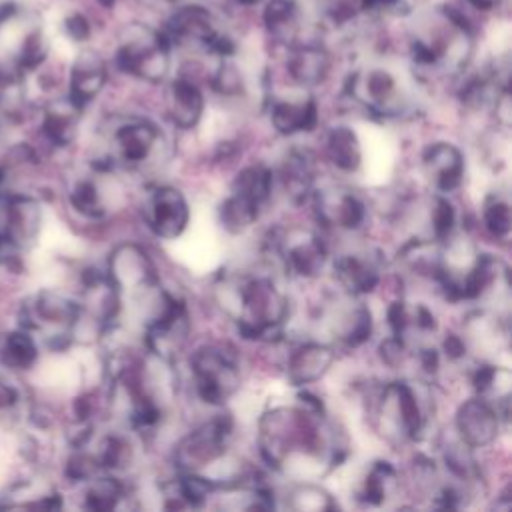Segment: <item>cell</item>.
<instances>
[{
  "mask_svg": "<svg viewBox=\"0 0 512 512\" xmlns=\"http://www.w3.org/2000/svg\"><path fill=\"white\" fill-rule=\"evenodd\" d=\"M298 406H274L258 420V450L262 460L280 472L298 464L326 474L344 458L346 448L332 422L326 420L324 404L304 390Z\"/></svg>",
  "mask_w": 512,
  "mask_h": 512,
  "instance_id": "obj_1",
  "label": "cell"
},
{
  "mask_svg": "<svg viewBox=\"0 0 512 512\" xmlns=\"http://www.w3.org/2000/svg\"><path fill=\"white\" fill-rule=\"evenodd\" d=\"M220 302L238 332L250 340H278L290 318V298L268 274L226 280L220 288Z\"/></svg>",
  "mask_w": 512,
  "mask_h": 512,
  "instance_id": "obj_2",
  "label": "cell"
},
{
  "mask_svg": "<svg viewBox=\"0 0 512 512\" xmlns=\"http://www.w3.org/2000/svg\"><path fill=\"white\" fill-rule=\"evenodd\" d=\"M410 54L420 70L460 72L472 54V32L460 14L438 6L412 24Z\"/></svg>",
  "mask_w": 512,
  "mask_h": 512,
  "instance_id": "obj_3",
  "label": "cell"
},
{
  "mask_svg": "<svg viewBox=\"0 0 512 512\" xmlns=\"http://www.w3.org/2000/svg\"><path fill=\"white\" fill-rule=\"evenodd\" d=\"M370 412L376 430L390 444L416 442L424 436L434 412L432 390L422 382H386L376 390Z\"/></svg>",
  "mask_w": 512,
  "mask_h": 512,
  "instance_id": "obj_4",
  "label": "cell"
},
{
  "mask_svg": "<svg viewBox=\"0 0 512 512\" xmlns=\"http://www.w3.org/2000/svg\"><path fill=\"white\" fill-rule=\"evenodd\" d=\"M104 140L106 148L94 158L92 166L106 172L144 170L158 158L164 146L162 130L144 116L110 118L104 130Z\"/></svg>",
  "mask_w": 512,
  "mask_h": 512,
  "instance_id": "obj_5",
  "label": "cell"
},
{
  "mask_svg": "<svg viewBox=\"0 0 512 512\" xmlns=\"http://www.w3.org/2000/svg\"><path fill=\"white\" fill-rule=\"evenodd\" d=\"M196 396L208 406H224L240 388L238 352L228 342H210L190 356Z\"/></svg>",
  "mask_w": 512,
  "mask_h": 512,
  "instance_id": "obj_6",
  "label": "cell"
},
{
  "mask_svg": "<svg viewBox=\"0 0 512 512\" xmlns=\"http://www.w3.org/2000/svg\"><path fill=\"white\" fill-rule=\"evenodd\" d=\"M80 320V302L56 290H40L22 304V328L40 334L54 350L72 342Z\"/></svg>",
  "mask_w": 512,
  "mask_h": 512,
  "instance_id": "obj_7",
  "label": "cell"
},
{
  "mask_svg": "<svg viewBox=\"0 0 512 512\" xmlns=\"http://www.w3.org/2000/svg\"><path fill=\"white\" fill-rule=\"evenodd\" d=\"M116 66L144 82H162L170 72V42L150 26L134 24L118 42Z\"/></svg>",
  "mask_w": 512,
  "mask_h": 512,
  "instance_id": "obj_8",
  "label": "cell"
},
{
  "mask_svg": "<svg viewBox=\"0 0 512 512\" xmlns=\"http://www.w3.org/2000/svg\"><path fill=\"white\" fill-rule=\"evenodd\" d=\"M234 422L230 414H216L210 420L186 432L172 450V462L178 472H208L226 454Z\"/></svg>",
  "mask_w": 512,
  "mask_h": 512,
  "instance_id": "obj_9",
  "label": "cell"
},
{
  "mask_svg": "<svg viewBox=\"0 0 512 512\" xmlns=\"http://www.w3.org/2000/svg\"><path fill=\"white\" fill-rule=\"evenodd\" d=\"M268 250L278 258L288 276L312 280L328 264L326 240L310 228H280L268 240Z\"/></svg>",
  "mask_w": 512,
  "mask_h": 512,
  "instance_id": "obj_10",
  "label": "cell"
},
{
  "mask_svg": "<svg viewBox=\"0 0 512 512\" xmlns=\"http://www.w3.org/2000/svg\"><path fill=\"white\" fill-rule=\"evenodd\" d=\"M350 98L366 112L382 118L400 116L406 110V94L396 74L384 66H368L350 76Z\"/></svg>",
  "mask_w": 512,
  "mask_h": 512,
  "instance_id": "obj_11",
  "label": "cell"
},
{
  "mask_svg": "<svg viewBox=\"0 0 512 512\" xmlns=\"http://www.w3.org/2000/svg\"><path fill=\"white\" fill-rule=\"evenodd\" d=\"M112 286L124 296L150 292L158 286V274L146 248L138 242H122L114 246L104 268Z\"/></svg>",
  "mask_w": 512,
  "mask_h": 512,
  "instance_id": "obj_12",
  "label": "cell"
},
{
  "mask_svg": "<svg viewBox=\"0 0 512 512\" xmlns=\"http://www.w3.org/2000/svg\"><path fill=\"white\" fill-rule=\"evenodd\" d=\"M148 230L160 240L180 238L190 224V204L184 192L172 184L156 186L142 208Z\"/></svg>",
  "mask_w": 512,
  "mask_h": 512,
  "instance_id": "obj_13",
  "label": "cell"
},
{
  "mask_svg": "<svg viewBox=\"0 0 512 512\" xmlns=\"http://www.w3.org/2000/svg\"><path fill=\"white\" fill-rule=\"evenodd\" d=\"M314 216L320 226L356 232L364 226L368 208L360 194L346 186H324L314 188L310 194Z\"/></svg>",
  "mask_w": 512,
  "mask_h": 512,
  "instance_id": "obj_14",
  "label": "cell"
},
{
  "mask_svg": "<svg viewBox=\"0 0 512 512\" xmlns=\"http://www.w3.org/2000/svg\"><path fill=\"white\" fill-rule=\"evenodd\" d=\"M508 418L500 406L480 394L466 398L454 414L456 438L470 450H480L496 442L502 422Z\"/></svg>",
  "mask_w": 512,
  "mask_h": 512,
  "instance_id": "obj_15",
  "label": "cell"
},
{
  "mask_svg": "<svg viewBox=\"0 0 512 512\" xmlns=\"http://www.w3.org/2000/svg\"><path fill=\"white\" fill-rule=\"evenodd\" d=\"M170 34L180 44H192L206 52L226 58L232 54V42L222 36L210 12L202 6H184L170 18Z\"/></svg>",
  "mask_w": 512,
  "mask_h": 512,
  "instance_id": "obj_16",
  "label": "cell"
},
{
  "mask_svg": "<svg viewBox=\"0 0 512 512\" xmlns=\"http://www.w3.org/2000/svg\"><path fill=\"white\" fill-rule=\"evenodd\" d=\"M420 166L438 194L456 192L464 184L466 160L452 142H432L422 150Z\"/></svg>",
  "mask_w": 512,
  "mask_h": 512,
  "instance_id": "obj_17",
  "label": "cell"
},
{
  "mask_svg": "<svg viewBox=\"0 0 512 512\" xmlns=\"http://www.w3.org/2000/svg\"><path fill=\"white\" fill-rule=\"evenodd\" d=\"M42 226V208L36 198L26 194L4 196L0 230L8 242L20 250L34 244Z\"/></svg>",
  "mask_w": 512,
  "mask_h": 512,
  "instance_id": "obj_18",
  "label": "cell"
},
{
  "mask_svg": "<svg viewBox=\"0 0 512 512\" xmlns=\"http://www.w3.org/2000/svg\"><path fill=\"white\" fill-rule=\"evenodd\" d=\"M336 362V348L326 342L306 340L292 348L286 360V380L290 386L304 388L322 380Z\"/></svg>",
  "mask_w": 512,
  "mask_h": 512,
  "instance_id": "obj_19",
  "label": "cell"
},
{
  "mask_svg": "<svg viewBox=\"0 0 512 512\" xmlns=\"http://www.w3.org/2000/svg\"><path fill=\"white\" fill-rule=\"evenodd\" d=\"M334 280L352 298L370 294L382 280L380 260L370 252H346L334 258Z\"/></svg>",
  "mask_w": 512,
  "mask_h": 512,
  "instance_id": "obj_20",
  "label": "cell"
},
{
  "mask_svg": "<svg viewBox=\"0 0 512 512\" xmlns=\"http://www.w3.org/2000/svg\"><path fill=\"white\" fill-rule=\"evenodd\" d=\"M108 68L106 60L96 50H82L74 58L68 76V98L84 110L106 86Z\"/></svg>",
  "mask_w": 512,
  "mask_h": 512,
  "instance_id": "obj_21",
  "label": "cell"
},
{
  "mask_svg": "<svg viewBox=\"0 0 512 512\" xmlns=\"http://www.w3.org/2000/svg\"><path fill=\"white\" fill-rule=\"evenodd\" d=\"M268 116L272 128L282 136H296L318 126V106L314 98L306 94L274 98Z\"/></svg>",
  "mask_w": 512,
  "mask_h": 512,
  "instance_id": "obj_22",
  "label": "cell"
},
{
  "mask_svg": "<svg viewBox=\"0 0 512 512\" xmlns=\"http://www.w3.org/2000/svg\"><path fill=\"white\" fill-rule=\"evenodd\" d=\"M278 182L290 202L300 204L308 200L316 188V160L312 152L306 148L288 150L278 168Z\"/></svg>",
  "mask_w": 512,
  "mask_h": 512,
  "instance_id": "obj_23",
  "label": "cell"
},
{
  "mask_svg": "<svg viewBox=\"0 0 512 512\" xmlns=\"http://www.w3.org/2000/svg\"><path fill=\"white\" fill-rule=\"evenodd\" d=\"M206 100L200 86L188 78H176L166 92V110L172 124L180 130H192L204 116Z\"/></svg>",
  "mask_w": 512,
  "mask_h": 512,
  "instance_id": "obj_24",
  "label": "cell"
},
{
  "mask_svg": "<svg viewBox=\"0 0 512 512\" xmlns=\"http://www.w3.org/2000/svg\"><path fill=\"white\" fill-rule=\"evenodd\" d=\"M82 110L70 102V98L54 100L50 102L40 120V132L44 140L54 146V148H68L78 134V124H80Z\"/></svg>",
  "mask_w": 512,
  "mask_h": 512,
  "instance_id": "obj_25",
  "label": "cell"
},
{
  "mask_svg": "<svg viewBox=\"0 0 512 512\" xmlns=\"http://www.w3.org/2000/svg\"><path fill=\"white\" fill-rule=\"evenodd\" d=\"M286 70L294 84L300 88H312L328 76L330 56L318 44H290Z\"/></svg>",
  "mask_w": 512,
  "mask_h": 512,
  "instance_id": "obj_26",
  "label": "cell"
},
{
  "mask_svg": "<svg viewBox=\"0 0 512 512\" xmlns=\"http://www.w3.org/2000/svg\"><path fill=\"white\" fill-rule=\"evenodd\" d=\"M326 158L338 172H358L364 162V150L356 130L344 124L332 126L326 134Z\"/></svg>",
  "mask_w": 512,
  "mask_h": 512,
  "instance_id": "obj_27",
  "label": "cell"
},
{
  "mask_svg": "<svg viewBox=\"0 0 512 512\" xmlns=\"http://www.w3.org/2000/svg\"><path fill=\"white\" fill-rule=\"evenodd\" d=\"M94 168V166H92ZM68 202L74 212L88 220H102L108 214L106 196L102 192V184L98 180V170L92 174L76 176L68 188Z\"/></svg>",
  "mask_w": 512,
  "mask_h": 512,
  "instance_id": "obj_28",
  "label": "cell"
},
{
  "mask_svg": "<svg viewBox=\"0 0 512 512\" xmlns=\"http://www.w3.org/2000/svg\"><path fill=\"white\" fill-rule=\"evenodd\" d=\"M274 182H276V174L272 168H268L266 164H248L244 166L232 180L230 184V192H236L244 198H248L250 202L258 204L262 210L264 206L270 202L272 192H274Z\"/></svg>",
  "mask_w": 512,
  "mask_h": 512,
  "instance_id": "obj_29",
  "label": "cell"
},
{
  "mask_svg": "<svg viewBox=\"0 0 512 512\" xmlns=\"http://www.w3.org/2000/svg\"><path fill=\"white\" fill-rule=\"evenodd\" d=\"M398 484L396 468L386 460H376L362 478L356 498L368 506H380L394 494Z\"/></svg>",
  "mask_w": 512,
  "mask_h": 512,
  "instance_id": "obj_30",
  "label": "cell"
},
{
  "mask_svg": "<svg viewBox=\"0 0 512 512\" xmlns=\"http://www.w3.org/2000/svg\"><path fill=\"white\" fill-rule=\"evenodd\" d=\"M262 214V208L254 202H250L248 198L230 192L218 206L216 216H218V224L228 232V234H242L246 230H250L258 218Z\"/></svg>",
  "mask_w": 512,
  "mask_h": 512,
  "instance_id": "obj_31",
  "label": "cell"
},
{
  "mask_svg": "<svg viewBox=\"0 0 512 512\" xmlns=\"http://www.w3.org/2000/svg\"><path fill=\"white\" fill-rule=\"evenodd\" d=\"M128 498V486L114 474H98L86 482L84 490V508L106 512L114 510Z\"/></svg>",
  "mask_w": 512,
  "mask_h": 512,
  "instance_id": "obj_32",
  "label": "cell"
},
{
  "mask_svg": "<svg viewBox=\"0 0 512 512\" xmlns=\"http://www.w3.org/2000/svg\"><path fill=\"white\" fill-rule=\"evenodd\" d=\"M36 336L26 328H16L2 338L0 362L10 370H28L38 360Z\"/></svg>",
  "mask_w": 512,
  "mask_h": 512,
  "instance_id": "obj_33",
  "label": "cell"
},
{
  "mask_svg": "<svg viewBox=\"0 0 512 512\" xmlns=\"http://www.w3.org/2000/svg\"><path fill=\"white\" fill-rule=\"evenodd\" d=\"M374 330L372 312L364 304H354L338 314L336 338L346 348H358L370 340Z\"/></svg>",
  "mask_w": 512,
  "mask_h": 512,
  "instance_id": "obj_34",
  "label": "cell"
},
{
  "mask_svg": "<svg viewBox=\"0 0 512 512\" xmlns=\"http://www.w3.org/2000/svg\"><path fill=\"white\" fill-rule=\"evenodd\" d=\"M94 456H96L102 472H122L132 466V462L136 458V450H134L132 440L126 434L110 432L100 440Z\"/></svg>",
  "mask_w": 512,
  "mask_h": 512,
  "instance_id": "obj_35",
  "label": "cell"
},
{
  "mask_svg": "<svg viewBox=\"0 0 512 512\" xmlns=\"http://www.w3.org/2000/svg\"><path fill=\"white\" fill-rule=\"evenodd\" d=\"M286 506L298 512H328L338 508L332 494L310 480H300L288 488Z\"/></svg>",
  "mask_w": 512,
  "mask_h": 512,
  "instance_id": "obj_36",
  "label": "cell"
},
{
  "mask_svg": "<svg viewBox=\"0 0 512 512\" xmlns=\"http://www.w3.org/2000/svg\"><path fill=\"white\" fill-rule=\"evenodd\" d=\"M264 22L272 36L282 42L294 40L298 26V6L294 0H268L264 10Z\"/></svg>",
  "mask_w": 512,
  "mask_h": 512,
  "instance_id": "obj_37",
  "label": "cell"
},
{
  "mask_svg": "<svg viewBox=\"0 0 512 512\" xmlns=\"http://www.w3.org/2000/svg\"><path fill=\"white\" fill-rule=\"evenodd\" d=\"M482 226L494 240L506 242L510 238V230H512L510 204L498 192L486 196L482 202Z\"/></svg>",
  "mask_w": 512,
  "mask_h": 512,
  "instance_id": "obj_38",
  "label": "cell"
},
{
  "mask_svg": "<svg viewBox=\"0 0 512 512\" xmlns=\"http://www.w3.org/2000/svg\"><path fill=\"white\" fill-rule=\"evenodd\" d=\"M456 230V208L448 200V194H438L432 198L430 206V232L432 240L444 244L454 236Z\"/></svg>",
  "mask_w": 512,
  "mask_h": 512,
  "instance_id": "obj_39",
  "label": "cell"
},
{
  "mask_svg": "<svg viewBox=\"0 0 512 512\" xmlns=\"http://www.w3.org/2000/svg\"><path fill=\"white\" fill-rule=\"evenodd\" d=\"M102 472L96 456L92 452H84L82 448H76V452L70 454V458L66 460L64 466V474L68 480L72 482H88L94 476H98Z\"/></svg>",
  "mask_w": 512,
  "mask_h": 512,
  "instance_id": "obj_40",
  "label": "cell"
},
{
  "mask_svg": "<svg viewBox=\"0 0 512 512\" xmlns=\"http://www.w3.org/2000/svg\"><path fill=\"white\" fill-rule=\"evenodd\" d=\"M212 88L222 96H240L244 92V78L232 62L222 58L212 76Z\"/></svg>",
  "mask_w": 512,
  "mask_h": 512,
  "instance_id": "obj_41",
  "label": "cell"
},
{
  "mask_svg": "<svg viewBox=\"0 0 512 512\" xmlns=\"http://www.w3.org/2000/svg\"><path fill=\"white\" fill-rule=\"evenodd\" d=\"M378 354L382 358V362L388 368H400L408 356V346L406 340L402 336L390 334L388 338H384L378 346Z\"/></svg>",
  "mask_w": 512,
  "mask_h": 512,
  "instance_id": "obj_42",
  "label": "cell"
},
{
  "mask_svg": "<svg viewBox=\"0 0 512 512\" xmlns=\"http://www.w3.org/2000/svg\"><path fill=\"white\" fill-rule=\"evenodd\" d=\"M64 32L70 40L74 42H84L86 38H90V22L84 14L74 12L70 16H66L64 20Z\"/></svg>",
  "mask_w": 512,
  "mask_h": 512,
  "instance_id": "obj_43",
  "label": "cell"
},
{
  "mask_svg": "<svg viewBox=\"0 0 512 512\" xmlns=\"http://www.w3.org/2000/svg\"><path fill=\"white\" fill-rule=\"evenodd\" d=\"M466 350H468V346H466V340L462 338V336H458V334H446V338L442 340V352H444V356L448 358V360H462L464 356H466Z\"/></svg>",
  "mask_w": 512,
  "mask_h": 512,
  "instance_id": "obj_44",
  "label": "cell"
},
{
  "mask_svg": "<svg viewBox=\"0 0 512 512\" xmlns=\"http://www.w3.org/2000/svg\"><path fill=\"white\" fill-rule=\"evenodd\" d=\"M16 402H18V390L12 384L0 380V414L10 410Z\"/></svg>",
  "mask_w": 512,
  "mask_h": 512,
  "instance_id": "obj_45",
  "label": "cell"
},
{
  "mask_svg": "<svg viewBox=\"0 0 512 512\" xmlns=\"http://www.w3.org/2000/svg\"><path fill=\"white\" fill-rule=\"evenodd\" d=\"M12 250H16V248L8 242V238H6L4 232L0 230V264H6V262H8V258L12 256Z\"/></svg>",
  "mask_w": 512,
  "mask_h": 512,
  "instance_id": "obj_46",
  "label": "cell"
},
{
  "mask_svg": "<svg viewBox=\"0 0 512 512\" xmlns=\"http://www.w3.org/2000/svg\"><path fill=\"white\" fill-rule=\"evenodd\" d=\"M398 0H362L364 8H382V6H392Z\"/></svg>",
  "mask_w": 512,
  "mask_h": 512,
  "instance_id": "obj_47",
  "label": "cell"
},
{
  "mask_svg": "<svg viewBox=\"0 0 512 512\" xmlns=\"http://www.w3.org/2000/svg\"><path fill=\"white\" fill-rule=\"evenodd\" d=\"M4 182H6V172H4V168H0V198L6 196L4 194Z\"/></svg>",
  "mask_w": 512,
  "mask_h": 512,
  "instance_id": "obj_48",
  "label": "cell"
},
{
  "mask_svg": "<svg viewBox=\"0 0 512 512\" xmlns=\"http://www.w3.org/2000/svg\"><path fill=\"white\" fill-rule=\"evenodd\" d=\"M238 2H242V4H246V6H254V4H260L262 0H238Z\"/></svg>",
  "mask_w": 512,
  "mask_h": 512,
  "instance_id": "obj_49",
  "label": "cell"
},
{
  "mask_svg": "<svg viewBox=\"0 0 512 512\" xmlns=\"http://www.w3.org/2000/svg\"><path fill=\"white\" fill-rule=\"evenodd\" d=\"M100 2H102V4H104V6H110V4H112V2H114V0H100Z\"/></svg>",
  "mask_w": 512,
  "mask_h": 512,
  "instance_id": "obj_50",
  "label": "cell"
}]
</instances>
